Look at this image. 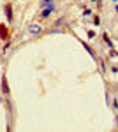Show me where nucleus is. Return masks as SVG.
<instances>
[{"mask_svg":"<svg viewBox=\"0 0 118 132\" xmlns=\"http://www.w3.org/2000/svg\"><path fill=\"white\" fill-rule=\"evenodd\" d=\"M113 109H118V101H116V99L113 101Z\"/></svg>","mask_w":118,"mask_h":132,"instance_id":"6e6552de","label":"nucleus"},{"mask_svg":"<svg viewBox=\"0 0 118 132\" xmlns=\"http://www.w3.org/2000/svg\"><path fill=\"white\" fill-rule=\"evenodd\" d=\"M100 23V18L99 16H93V25H99Z\"/></svg>","mask_w":118,"mask_h":132,"instance_id":"0eeeda50","label":"nucleus"},{"mask_svg":"<svg viewBox=\"0 0 118 132\" xmlns=\"http://www.w3.org/2000/svg\"><path fill=\"white\" fill-rule=\"evenodd\" d=\"M53 11H55V4H53V2H48V4L44 5V11H42L41 14H42V18H48Z\"/></svg>","mask_w":118,"mask_h":132,"instance_id":"f257e3e1","label":"nucleus"},{"mask_svg":"<svg viewBox=\"0 0 118 132\" xmlns=\"http://www.w3.org/2000/svg\"><path fill=\"white\" fill-rule=\"evenodd\" d=\"M116 122H118V116H116Z\"/></svg>","mask_w":118,"mask_h":132,"instance_id":"1a4fd4ad","label":"nucleus"},{"mask_svg":"<svg viewBox=\"0 0 118 132\" xmlns=\"http://www.w3.org/2000/svg\"><path fill=\"white\" fill-rule=\"evenodd\" d=\"M5 16L9 18V21L12 20V7H11V5H7V7H5Z\"/></svg>","mask_w":118,"mask_h":132,"instance_id":"7ed1b4c3","label":"nucleus"},{"mask_svg":"<svg viewBox=\"0 0 118 132\" xmlns=\"http://www.w3.org/2000/svg\"><path fill=\"white\" fill-rule=\"evenodd\" d=\"M81 44L85 46V50L88 51V53H90V55H92V56H95V55H93V51H92V48H90V46H88V44H86V42H81Z\"/></svg>","mask_w":118,"mask_h":132,"instance_id":"20e7f679","label":"nucleus"},{"mask_svg":"<svg viewBox=\"0 0 118 132\" xmlns=\"http://www.w3.org/2000/svg\"><path fill=\"white\" fill-rule=\"evenodd\" d=\"M115 2H116V0H115Z\"/></svg>","mask_w":118,"mask_h":132,"instance_id":"9d476101","label":"nucleus"},{"mask_svg":"<svg viewBox=\"0 0 118 132\" xmlns=\"http://www.w3.org/2000/svg\"><path fill=\"white\" fill-rule=\"evenodd\" d=\"M2 86H4V92H5V93H9V86H7V81H5V78H4V81H2Z\"/></svg>","mask_w":118,"mask_h":132,"instance_id":"39448f33","label":"nucleus"},{"mask_svg":"<svg viewBox=\"0 0 118 132\" xmlns=\"http://www.w3.org/2000/svg\"><path fill=\"white\" fill-rule=\"evenodd\" d=\"M28 30L32 32V34H39V32H41V27H39V25H30Z\"/></svg>","mask_w":118,"mask_h":132,"instance_id":"f03ea898","label":"nucleus"},{"mask_svg":"<svg viewBox=\"0 0 118 132\" xmlns=\"http://www.w3.org/2000/svg\"><path fill=\"white\" fill-rule=\"evenodd\" d=\"M104 42H106L108 46H113V42H111V39L108 37V34H104Z\"/></svg>","mask_w":118,"mask_h":132,"instance_id":"423d86ee","label":"nucleus"}]
</instances>
